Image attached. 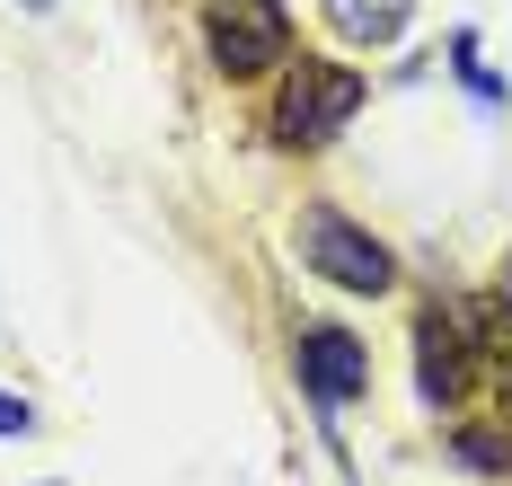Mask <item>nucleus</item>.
I'll return each mask as SVG.
<instances>
[{
    "mask_svg": "<svg viewBox=\"0 0 512 486\" xmlns=\"http://www.w3.org/2000/svg\"><path fill=\"white\" fill-rule=\"evenodd\" d=\"M204 45L230 80H256V71H283L292 62V18L274 0H212L204 9Z\"/></svg>",
    "mask_w": 512,
    "mask_h": 486,
    "instance_id": "1",
    "label": "nucleus"
},
{
    "mask_svg": "<svg viewBox=\"0 0 512 486\" xmlns=\"http://www.w3.org/2000/svg\"><path fill=\"white\" fill-rule=\"evenodd\" d=\"M362 107V80L345 62H301V71H283V98H274V133L283 142H327V133H345Z\"/></svg>",
    "mask_w": 512,
    "mask_h": 486,
    "instance_id": "2",
    "label": "nucleus"
},
{
    "mask_svg": "<svg viewBox=\"0 0 512 486\" xmlns=\"http://www.w3.org/2000/svg\"><path fill=\"white\" fill-rule=\"evenodd\" d=\"M301 257L327 274V283H345V292H389V274H398V266H389V248H380L362 221L327 213V204H309V213H301Z\"/></svg>",
    "mask_w": 512,
    "mask_h": 486,
    "instance_id": "3",
    "label": "nucleus"
},
{
    "mask_svg": "<svg viewBox=\"0 0 512 486\" xmlns=\"http://www.w3.org/2000/svg\"><path fill=\"white\" fill-rule=\"evenodd\" d=\"M362 380H371L362 336H345V327H309V336H301V389L318 398V407H345V398H362Z\"/></svg>",
    "mask_w": 512,
    "mask_h": 486,
    "instance_id": "4",
    "label": "nucleus"
},
{
    "mask_svg": "<svg viewBox=\"0 0 512 486\" xmlns=\"http://www.w3.org/2000/svg\"><path fill=\"white\" fill-rule=\"evenodd\" d=\"M415 372H424V398L433 407H460L468 398V336H460V319H415Z\"/></svg>",
    "mask_w": 512,
    "mask_h": 486,
    "instance_id": "5",
    "label": "nucleus"
},
{
    "mask_svg": "<svg viewBox=\"0 0 512 486\" xmlns=\"http://www.w3.org/2000/svg\"><path fill=\"white\" fill-rule=\"evenodd\" d=\"M451 319H460V336L477 345V354L512 363V283H504V292H477V301H460Z\"/></svg>",
    "mask_w": 512,
    "mask_h": 486,
    "instance_id": "6",
    "label": "nucleus"
},
{
    "mask_svg": "<svg viewBox=\"0 0 512 486\" xmlns=\"http://www.w3.org/2000/svg\"><path fill=\"white\" fill-rule=\"evenodd\" d=\"M407 9L415 0H327V18H336L354 45H389V36L407 27Z\"/></svg>",
    "mask_w": 512,
    "mask_h": 486,
    "instance_id": "7",
    "label": "nucleus"
},
{
    "mask_svg": "<svg viewBox=\"0 0 512 486\" xmlns=\"http://www.w3.org/2000/svg\"><path fill=\"white\" fill-rule=\"evenodd\" d=\"M460 460L477 469V478H504V469H512V433L504 425H468L460 433Z\"/></svg>",
    "mask_w": 512,
    "mask_h": 486,
    "instance_id": "8",
    "label": "nucleus"
},
{
    "mask_svg": "<svg viewBox=\"0 0 512 486\" xmlns=\"http://www.w3.org/2000/svg\"><path fill=\"white\" fill-rule=\"evenodd\" d=\"M36 425V407H27V398H9V389H0V433H27Z\"/></svg>",
    "mask_w": 512,
    "mask_h": 486,
    "instance_id": "9",
    "label": "nucleus"
},
{
    "mask_svg": "<svg viewBox=\"0 0 512 486\" xmlns=\"http://www.w3.org/2000/svg\"><path fill=\"white\" fill-rule=\"evenodd\" d=\"M504 283H512V274H504Z\"/></svg>",
    "mask_w": 512,
    "mask_h": 486,
    "instance_id": "10",
    "label": "nucleus"
}]
</instances>
